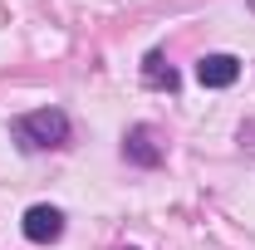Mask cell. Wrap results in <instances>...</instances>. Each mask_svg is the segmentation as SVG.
Wrapping results in <instances>:
<instances>
[{"label":"cell","mask_w":255,"mask_h":250,"mask_svg":"<svg viewBox=\"0 0 255 250\" xmlns=\"http://www.w3.org/2000/svg\"><path fill=\"white\" fill-rule=\"evenodd\" d=\"M10 137L25 147V152H54V147H69L74 137V123L64 108H34V113H20L10 123Z\"/></svg>","instance_id":"6da1fadb"},{"label":"cell","mask_w":255,"mask_h":250,"mask_svg":"<svg viewBox=\"0 0 255 250\" xmlns=\"http://www.w3.org/2000/svg\"><path fill=\"white\" fill-rule=\"evenodd\" d=\"M162 157H167V147L157 142V127H152V123H132L123 132V162H128V167L152 172V167H162Z\"/></svg>","instance_id":"7a4b0ae2"},{"label":"cell","mask_w":255,"mask_h":250,"mask_svg":"<svg viewBox=\"0 0 255 250\" xmlns=\"http://www.w3.org/2000/svg\"><path fill=\"white\" fill-rule=\"evenodd\" d=\"M20 231H25L30 246H54V241L64 236V211H59V206H49V201H39V206L25 211Z\"/></svg>","instance_id":"3957f363"},{"label":"cell","mask_w":255,"mask_h":250,"mask_svg":"<svg viewBox=\"0 0 255 250\" xmlns=\"http://www.w3.org/2000/svg\"><path fill=\"white\" fill-rule=\"evenodd\" d=\"M241 79V59L236 54H201L196 59V84L201 89H231Z\"/></svg>","instance_id":"277c9868"},{"label":"cell","mask_w":255,"mask_h":250,"mask_svg":"<svg viewBox=\"0 0 255 250\" xmlns=\"http://www.w3.org/2000/svg\"><path fill=\"white\" fill-rule=\"evenodd\" d=\"M142 84L157 89V94H177V89H182V74L167 64L162 49H147V54H142Z\"/></svg>","instance_id":"5b68a950"}]
</instances>
